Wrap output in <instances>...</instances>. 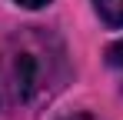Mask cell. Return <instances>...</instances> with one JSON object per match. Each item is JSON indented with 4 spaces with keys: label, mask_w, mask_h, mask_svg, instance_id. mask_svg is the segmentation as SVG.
Segmentation results:
<instances>
[{
    "label": "cell",
    "mask_w": 123,
    "mask_h": 120,
    "mask_svg": "<svg viewBox=\"0 0 123 120\" xmlns=\"http://www.w3.org/2000/svg\"><path fill=\"white\" fill-rule=\"evenodd\" d=\"M60 120H103V117L90 113V110H77V113H67V117H60Z\"/></svg>",
    "instance_id": "4"
},
{
    "label": "cell",
    "mask_w": 123,
    "mask_h": 120,
    "mask_svg": "<svg viewBox=\"0 0 123 120\" xmlns=\"http://www.w3.org/2000/svg\"><path fill=\"white\" fill-rule=\"evenodd\" d=\"M93 7L106 27H123V0H93Z\"/></svg>",
    "instance_id": "2"
},
{
    "label": "cell",
    "mask_w": 123,
    "mask_h": 120,
    "mask_svg": "<svg viewBox=\"0 0 123 120\" xmlns=\"http://www.w3.org/2000/svg\"><path fill=\"white\" fill-rule=\"evenodd\" d=\"M106 63H110V70L117 73V80H120V87H123V40H117L106 50Z\"/></svg>",
    "instance_id": "3"
},
{
    "label": "cell",
    "mask_w": 123,
    "mask_h": 120,
    "mask_svg": "<svg viewBox=\"0 0 123 120\" xmlns=\"http://www.w3.org/2000/svg\"><path fill=\"white\" fill-rule=\"evenodd\" d=\"M20 7H27V10H40V7H47L50 0H17Z\"/></svg>",
    "instance_id": "5"
},
{
    "label": "cell",
    "mask_w": 123,
    "mask_h": 120,
    "mask_svg": "<svg viewBox=\"0 0 123 120\" xmlns=\"http://www.w3.org/2000/svg\"><path fill=\"white\" fill-rule=\"evenodd\" d=\"M70 77L67 50L40 27L0 40V110H20L50 100Z\"/></svg>",
    "instance_id": "1"
}]
</instances>
